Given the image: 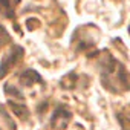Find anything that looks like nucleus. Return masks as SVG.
Here are the masks:
<instances>
[{
	"instance_id": "nucleus-1",
	"label": "nucleus",
	"mask_w": 130,
	"mask_h": 130,
	"mask_svg": "<svg viewBox=\"0 0 130 130\" xmlns=\"http://www.w3.org/2000/svg\"><path fill=\"white\" fill-rule=\"evenodd\" d=\"M22 57H23V47L22 46H12L9 49L8 55L2 60V64H0V77H5L17 64V61H20Z\"/></svg>"
},
{
	"instance_id": "nucleus-2",
	"label": "nucleus",
	"mask_w": 130,
	"mask_h": 130,
	"mask_svg": "<svg viewBox=\"0 0 130 130\" xmlns=\"http://www.w3.org/2000/svg\"><path fill=\"white\" fill-rule=\"evenodd\" d=\"M20 3V0H0V15L6 19H14L15 6Z\"/></svg>"
},
{
	"instance_id": "nucleus-3",
	"label": "nucleus",
	"mask_w": 130,
	"mask_h": 130,
	"mask_svg": "<svg viewBox=\"0 0 130 130\" xmlns=\"http://www.w3.org/2000/svg\"><path fill=\"white\" fill-rule=\"evenodd\" d=\"M19 81H20V84H23V86H26V87L32 86L34 83H43L41 77H40L35 71H32V69L25 71V72L19 77Z\"/></svg>"
},
{
	"instance_id": "nucleus-4",
	"label": "nucleus",
	"mask_w": 130,
	"mask_h": 130,
	"mask_svg": "<svg viewBox=\"0 0 130 130\" xmlns=\"http://www.w3.org/2000/svg\"><path fill=\"white\" fill-rule=\"evenodd\" d=\"M8 104H9V107L12 109V112H14L15 115H19L20 118H26V116L29 115V110H28L25 106H20V104H17V103H14V101H9Z\"/></svg>"
},
{
	"instance_id": "nucleus-5",
	"label": "nucleus",
	"mask_w": 130,
	"mask_h": 130,
	"mask_svg": "<svg viewBox=\"0 0 130 130\" xmlns=\"http://www.w3.org/2000/svg\"><path fill=\"white\" fill-rule=\"evenodd\" d=\"M9 40H11L9 32L6 31V28H5V26L0 25V49H2L5 44H8V43H9Z\"/></svg>"
},
{
	"instance_id": "nucleus-6",
	"label": "nucleus",
	"mask_w": 130,
	"mask_h": 130,
	"mask_svg": "<svg viewBox=\"0 0 130 130\" xmlns=\"http://www.w3.org/2000/svg\"><path fill=\"white\" fill-rule=\"evenodd\" d=\"M5 92H6L8 95H11V96H19V98H22V92H20L19 89L12 87L11 84H6V86H5Z\"/></svg>"
}]
</instances>
